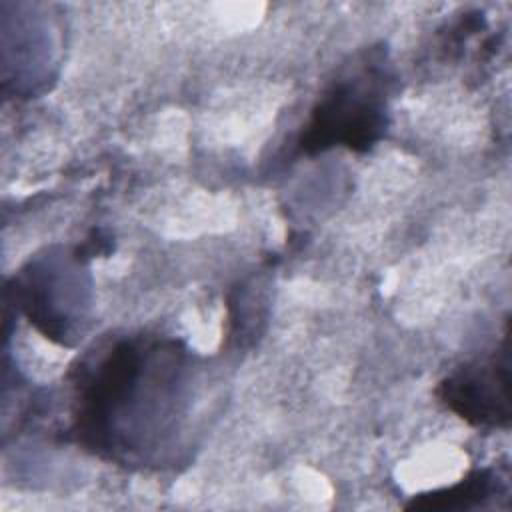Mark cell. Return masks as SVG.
<instances>
[{
  "mask_svg": "<svg viewBox=\"0 0 512 512\" xmlns=\"http://www.w3.org/2000/svg\"><path fill=\"white\" fill-rule=\"evenodd\" d=\"M382 58L368 56L336 78L310 112L298 148L318 154L334 146L370 150L388 126V74Z\"/></svg>",
  "mask_w": 512,
  "mask_h": 512,
  "instance_id": "cell-2",
  "label": "cell"
},
{
  "mask_svg": "<svg viewBox=\"0 0 512 512\" xmlns=\"http://www.w3.org/2000/svg\"><path fill=\"white\" fill-rule=\"evenodd\" d=\"M438 400L476 428H508L510 424V348L468 362L448 374L436 388Z\"/></svg>",
  "mask_w": 512,
  "mask_h": 512,
  "instance_id": "cell-3",
  "label": "cell"
},
{
  "mask_svg": "<svg viewBox=\"0 0 512 512\" xmlns=\"http://www.w3.org/2000/svg\"><path fill=\"white\" fill-rule=\"evenodd\" d=\"M190 356L166 338H120L80 362L72 430L86 450L150 462L178 434L188 406Z\"/></svg>",
  "mask_w": 512,
  "mask_h": 512,
  "instance_id": "cell-1",
  "label": "cell"
},
{
  "mask_svg": "<svg viewBox=\"0 0 512 512\" xmlns=\"http://www.w3.org/2000/svg\"><path fill=\"white\" fill-rule=\"evenodd\" d=\"M508 494V478L498 470L482 468L464 476L460 482L434 490L428 494H418L408 502V510L424 512H444V510H472L484 506L494 496Z\"/></svg>",
  "mask_w": 512,
  "mask_h": 512,
  "instance_id": "cell-4",
  "label": "cell"
}]
</instances>
